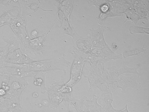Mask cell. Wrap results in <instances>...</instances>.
<instances>
[{"label":"cell","mask_w":149,"mask_h":112,"mask_svg":"<svg viewBox=\"0 0 149 112\" xmlns=\"http://www.w3.org/2000/svg\"><path fill=\"white\" fill-rule=\"evenodd\" d=\"M147 50V49L146 50V49H143V48H140V49L125 52L123 53V55L124 57L125 58L131 57V56H137V55H139L142 52L145 51Z\"/></svg>","instance_id":"obj_1"},{"label":"cell","mask_w":149,"mask_h":112,"mask_svg":"<svg viewBox=\"0 0 149 112\" xmlns=\"http://www.w3.org/2000/svg\"><path fill=\"white\" fill-rule=\"evenodd\" d=\"M5 94V91L3 89H0V95H4Z\"/></svg>","instance_id":"obj_3"},{"label":"cell","mask_w":149,"mask_h":112,"mask_svg":"<svg viewBox=\"0 0 149 112\" xmlns=\"http://www.w3.org/2000/svg\"><path fill=\"white\" fill-rule=\"evenodd\" d=\"M107 9H108V6H106V5H104L103 7H102V10L104 12L107 11Z\"/></svg>","instance_id":"obj_2"}]
</instances>
